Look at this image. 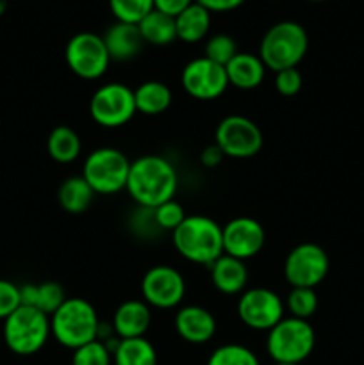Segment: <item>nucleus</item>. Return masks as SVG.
<instances>
[{"mask_svg": "<svg viewBox=\"0 0 364 365\" xmlns=\"http://www.w3.org/2000/svg\"><path fill=\"white\" fill-rule=\"evenodd\" d=\"M102 38L111 61L123 63V61L134 59L145 46L138 25L123 24V21H114Z\"/></svg>", "mask_w": 364, "mask_h": 365, "instance_id": "nucleus-18", "label": "nucleus"}, {"mask_svg": "<svg viewBox=\"0 0 364 365\" xmlns=\"http://www.w3.org/2000/svg\"><path fill=\"white\" fill-rule=\"evenodd\" d=\"M171 89L161 81H146L134 89L136 110L145 116H159L171 106Z\"/></svg>", "mask_w": 364, "mask_h": 365, "instance_id": "nucleus-21", "label": "nucleus"}, {"mask_svg": "<svg viewBox=\"0 0 364 365\" xmlns=\"http://www.w3.org/2000/svg\"><path fill=\"white\" fill-rule=\"evenodd\" d=\"M152 212L159 230H164V232H173L175 228L186 220V216H188L184 207H182L175 198L157 205L156 209H152Z\"/></svg>", "mask_w": 364, "mask_h": 365, "instance_id": "nucleus-33", "label": "nucleus"}, {"mask_svg": "<svg viewBox=\"0 0 364 365\" xmlns=\"http://www.w3.org/2000/svg\"><path fill=\"white\" fill-rule=\"evenodd\" d=\"M100 319L95 307L82 298L66 302L50 316V331L61 346L77 349L98 339Z\"/></svg>", "mask_w": 364, "mask_h": 365, "instance_id": "nucleus-4", "label": "nucleus"}, {"mask_svg": "<svg viewBox=\"0 0 364 365\" xmlns=\"http://www.w3.org/2000/svg\"><path fill=\"white\" fill-rule=\"evenodd\" d=\"M111 362H113V353L98 339L74 349L71 356V365H111Z\"/></svg>", "mask_w": 364, "mask_h": 365, "instance_id": "nucleus-32", "label": "nucleus"}, {"mask_svg": "<svg viewBox=\"0 0 364 365\" xmlns=\"http://www.w3.org/2000/svg\"><path fill=\"white\" fill-rule=\"evenodd\" d=\"M141 294L150 309H175L186 296V280L175 267L153 266L143 277Z\"/></svg>", "mask_w": 364, "mask_h": 365, "instance_id": "nucleus-13", "label": "nucleus"}, {"mask_svg": "<svg viewBox=\"0 0 364 365\" xmlns=\"http://www.w3.org/2000/svg\"><path fill=\"white\" fill-rule=\"evenodd\" d=\"M330 260L327 252L316 242H302L288 253L284 277L291 287L316 289L327 278Z\"/></svg>", "mask_w": 364, "mask_h": 365, "instance_id": "nucleus-11", "label": "nucleus"}, {"mask_svg": "<svg viewBox=\"0 0 364 365\" xmlns=\"http://www.w3.org/2000/svg\"><path fill=\"white\" fill-rule=\"evenodd\" d=\"M20 307V287L9 280H0V319L6 321Z\"/></svg>", "mask_w": 364, "mask_h": 365, "instance_id": "nucleus-35", "label": "nucleus"}, {"mask_svg": "<svg viewBox=\"0 0 364 365\" xmlns=\"http://www.w3.org/2000/svg\"><path fill=\"white\" fill-rule=\"evenodd\" d=\"M238 43L228 34H214L207 38L206 46H203V57L214 61V63L227 66L236 56H238Z\"/></svg>", "mask_w": 364, "mask_h": 365, "instance_id": "nucleus-30", "label": "nucleus"}, {"mask_svg": "<svg viewBox=\"0 0 364 365\" xmlns=\"http://www.w3.org/2000/svg\"><path fill=\"white\" fill-rule=\"evenodd\" d=\"M50 335V317L34 307L21 305L4 321V342L14 355H34Z\"/></svg>", "mask_w": 364, "mask_h": 365, "instance_id": "nucleus-6", "label": "nucleus"}, {"mask_svg": "<svg viewBox=\"0 0 364 365\" xmlns=\"http://www.w3.org/2000/svg\"><path fill=\"white\" fill-rule=\"evenodd\" d=\"M202 7H206L211 14L213 13H228L245 4V0H195Z\"/></svg>", "mask_w": 364, "mask_h": 365, "instance_id": "nucleus-37", "label": "nucleus"}, {"mask_svg": "<svg viewBox=\"0 0 364 365\" xmlns=\"http://www.w3.org/2000/svg\"><path fill=\"white\" fill-rule=\"evenodd\" d=\"M309 50V36L300 24L291 20L278 21L264 32L259 45L261 61L266 70L282 71L298 68Z\"/></svg>", "mask_w": 364, "mask_h": 365, "instance_id": "nucleus-3", "label": "nucleus"}, {"mask_svg": "<svg viewBox=\"0 0 364 365\" xmlns=\"http://www.w3.org/2000/svg\"><path fill=\"white\" fill-rule=\"evenodd\" d=\"M284 307L291 317L309 321V317H313L318 310L316 291L309 287H291Z\"/></svg>", "mask_w": 364, "mask_h": 365, "instance_id": "nucleus-27", "label": "nucleus"}, {"mask_svg": "<svg viewBox=\"0 0 364 365\" xmlns=\"http://www.w3.org/2000/svg\"><path fill=\"white\" fill-rule=\"evenodd\" d=\"M284 302L271 289H246L239 296L238 316L250 330L270 331L278 321L284 319Z\"/></svg>", "mask_w": 364, "mask_h": 365, "instance_id": "nucleus-12", "label": "nucleus"}, {"mask_svg": "<svg viewBox=\"0 0 364 365\" xmlns=\"http://www.w3.org/2000/svg\"><path fill=\"white\" fill-rule=\"evenodd\" d=\"M64 59L71 73L84 81L100 78L111 64L103 38L95 32H77L71 36L64 48Z\"/></svg>", "mask_w": 364, "mask_h": 365, "instance_id": "nucleus-9", "label": "nucleus"}, {"mask_svg": "<svg viewBox=\"0 0 364 365\" xmlns=\"http://www.w3.org/2000/svg\"><path fill=\"white\" fill-rule=\"evenodd\" d=\"M64 302H66V294H64L63 285L57 284V282H43V284H38L34 309L41 310L43 314H46L50 317Z\"/></svg>", "mask_w": 364, "mask_h": 365, "instance_id": "nucleus-31", "label": "nucleus"}, {"mask_svg": "<svg viewBox=\"0 0 364 365\" xmlns=\"http://www.w3.org/2000/svg\"><path fill=\"white\" fill-rule=\"evenodd\" d=\"M228 86L243 91H250L263 84L266 77V66L259 56L250 52H238V56L225 66Z\"/></svg>", "mask_w": 364, "mask_h": 365, "instance_id": "nucleus-20", "label": "nucleus"}, {"mask_svg": "<svg viewBox=\"0 0 364 365\" xmlns=\"http://www.w3.org/2000/svg\"><path fill=\"white\" fill-rule=\"evenodd\" d=\"M275 89L278 95L282 96H295L298 95L300 89L303 86L302 73L298 68H289V70H282L275 73Z\"/></svg>", "mask_w": 364, "mask_h": 365, "instance_id": "nucleus-34", "label": "nucleus"}, {"mask_svg": "<svg viewBox=\"0 0 364 365\" xmlns=\"http://www.w3.org/2000/svg\"><path fill=\"white\" fill-rule=\"evenodd\" d=\"M136 113L134 89L121 82L100 86L89 100V116L103 128L123 127Z\"/></svg>", "mask_w": 364, "mask_h": 365, "instance_id": "nucleus-8", "label": "nucleus"}, {"mask_svg": "<svg viewBox=\"0 0 364 365\" xmlns=\"http://www.w3.org/2000/svg\"><path fill=\"white\" fill-rule=\"evenodd\" d=\"M132 160L123 152L102 146L89 153L82 164V175L95 195H116L127 187Z\"/></svg>", "mask_w": 364, "mask_h": 365, "instance_id": "nucleus-7", "label": "nucleus"}, {"mask_svg": "<svg viewBox=\"0 0 364 365\" xmlns=\"http://www.w3.org/2000/svg\"><path fill=\"white\" fill-rule=\"evenodd\" d=\"M275 365H298V364H275Z\"/></svg>", "mask_w": 364, "mask_h": 365, "instance_id": "nucleus-41", "label": "nucleus"}, {"mask_svg": "<svg viewBox=\"0 0 364 365\" xmlns=\"http://www.w3.org/2000/svg\"><path fill=\"white\" fill-rule=\"evenodd\" d=\"M223 232V253L239 260H248L256 257L266 242V232L257 220L248 216H239L228 221Z\"/></svg>", "mask_w": 364, "mask_h": 365, "instance_id": "nucleus-15", "label": "nucleus"}, {"mask_svg": "<svg viewBox=\"0 0 364 365\" xmlns=\"http://www.w3.org/2000/svg\"><path fill=\"white\" fill-rule=\"evenodd\" d=\"M82 143L77 132L66 125L54 128L46 139V152L56 163L70 164L81 157Z\"/></svg>", "mask_w": 364, "mask_h": 365, "instance_id": "nucleus-24", "label": "nucleus"}, {"mask_svg": "<svg viewBox=\"0 0 364 365\" xmlns=\"http://www.w3.org/2000/svg\"><path fill=\"white\" fill-rule=\"evenodd\" d=\"M6 11H7V2L6 0H0V16H4Z\"/></svg>", "mask_w": 364, "mask_h": 365, "instance_id": "nucleus-39", "label": "nucleus"}, {"mask_svg": "<svg viewBox=\"0 0 364 365\" xmlns=\"http://www.w3.org/2000/svg\"><path fill=\"white\" fill-rule=\"evenodd\" d=\"M223 159H225L223 152H221L216 145L206 146V148L202 150V153H200V163H202L206 168L220 166Z\"/></svg>", "mask_w": 364, "mask_h": 365, "instance_id": "nucleus-38", "label": "nucleus"}, {"mask_svg": "<svg viewBox=\"0 0 364 365\" xmlns=\"http://www.w3.org/2000/svg\"><path fill=\"white\" fill-rule=\"evenodd\" d=\"M195 0H153V9L168 14V16H178L186 7H189Z\"/></svg>", "mask_w": 364, "mask_h": 365, "instance_id": "nucleus-36", "label": "nucleus"}, {"mask_svg": "<svg viewBox=\"0 0 364 365\" xmlns=\"http://www.w3.org/2000/svg\"><path fill=\"white\" fill-rule=\"evenodd\" d=\"M109 9L116 21L138 25L153 11V0H109Z\"/></svg>", "mask_w": 364, "mask_h": 365, "instance_id": "nucleus-29", "label": "nucleus"}, {"mask_svg": "<svg viewBox=\"0 0 364 365\" xmlns=\"http://www.w3.org/2000/svg\"><path fill=\"white\" fill-rule=\"evenodd\" d=\"M309 2H327V0H309Z\"/></svg>", "mask_w": 364, "mask_h": 365, "instance_id": "nucleus-40", "label": "nucleus"}, {"mask_svg": "<svg viewBox=\"0 0 364 365\" xmlns=\"http://www.w3.org/2000/svg\"><path fill=\"white\" fill-rule=\"evenodd\" d=\"M171 239L178 255L198 266L209 267L223 255L221 225L202 214L186 216V220L171 232Z\"/></svg>", "mask_w": 364, "mask_h": 365, "instance_id": "nucleus-2", "label": "nucleus"}, {"mask_svg": "<svg viewBox=\"0 0 364 365\" xmlns=\"http://www.w3.org/2000/svg\"><path fill=\"white\" fill-rule=\"evenodd\" d=\"M181 82L189 96L202 100V102L220 98L228 88L225 66L203 56L196 57L186 64L181 75Z\"/></svg>", "mask_w": 364, "mask_h": 365, "instance_id": "nucleus-14", "label": "nucleus"}, {"mask_svg": "<svg viewBox=\"0 0 364 365\" xmlns=\"http://www.w3.org/2000/svg\"><path fill=\"white\" fill-rule=\"evenodd\" d=\"M178 177L173 164L163 155H143L132 160L127 178V192L141 209H156L173 200Z\"/></svg>", "mask_w": 364, "mask_h": 365, "instance_id": "nucleus-1", "label": "nucleus"}, {"mask_svg": "<svg viewBox=\"0 0 364 365\" xmlns=\"http://www.w3.org/2000/svg\"><path fill=\"white\" fill-rule=\"evenodd\" d=\"M152 324V310L143 299H127L116 309L113 316L114 335L118 339L145 337Z\"/></svg>", "mask_w": 364, "mask_h": 365, "instance_id": "nucleus-17", "label": "nucleus"}, {"mask_svg": "<svg viewBox=\"0 0 364 365\" xmlns=\"http://www.w3.org/2000/svg\"><path fill=\"white\" fill-rule=\"evenodd\" d=\"M145 45L166 46L177 39L175 18L153 9L138 24Z\"/></svg>", "mask_w": 364, "mask_h": 365, "instance_id": "nucleus-23", "label": "nucleus"}, {"mask_svg": "<svg viewBox=\"0 0 364 365\" xmlns=\"http://www.w3.org/2000/svg\"><path fill=\"white\" fill-rule=\"evenodd\" d=\"M175 331L189 344H206L216 334V319L207 309L186 305L175 314Z\"/></svg>", "mask_w": 364, "mask_h": 365, "instance_id": "nucleus-16", "label": "nucleus"}, {"mask_svg": "<svg viewBox=\"0 0 364 365\" xmlns=\"http://www.w3.org/2000/svg\"><path fill=\"white\" fill-rule=\"evenodd\" d=\"M114 365H157V351L145 337L120 339L113 351Z\"/></svg>", "mask_w": 364, "mask_h": 365, "instance_id": "nucleus-26", "label": "nucleus"}, {"mask_svg": "<svg viewBox=\"0 0 364 365\" xmlns=\"http://www.w3.org/2000/svg\"><path fill=\"white\" fill-rule=\"evenodd\" d=\"M211 282L221 294H239L246 291L248 284V269L243 260L234 259L231 255H221L209 266Z\"/></svg>", "mask_w": 364, "mask_h": 365, "instance_id": "nucleus-19", "label": "nucleus"}, {"mask_svg": "<svg viewBox=\"0 0 364 365\" xmlns=\"http://www.w3.org/2000/svg\"><path fill=\"white\" fill-rule=\"evenodd\" d=\"M93 198H95V191L82 177L66 178L57 191L61 209L68 214L86 212L88 207L91 205Z\"/></svg>", "mask_w": 364, "mask_h": 365, "instance_id": "nucleus-25", "label": "nucleus"}, {"mask_svg": "<svg viewBox=\"0 0 364 365\" xmlns=\"http://www.w3.org/2000/svg\"><path fill=\"white\" fill-rule=\"evenodd\" d=\"M207 365H261L252 349L241 344H223L211 353Z\"/></svg>", "mask_w": 364, "mask_h": 365, "instance_id": "nucleus-28", "label": "nucleus"}, {"mask_svg": "<svg viewBox=\"0 0 364 365\" xmlns=\"http://www.w3.org/2000/svg\"><path fill=\"white\" fill-rule=\"evenodd\" d=\"M316 346V334L309 321L284 317L278 321L266 337L268 355L275 364H302L309 359Z\"/></svg>", "mask_w": 364, "mask_h": 365, "instance_id": "nucleus-5", "label": "nucleus"}, {"mask_svg": "<svg viewBox=\"0 0 364 365\" xmlns=\"http://www.w3.org/2000/svg\"><path fill=\"white\" fill-rule=\"evenodd\" d=\"M177 39L184 43H198L207 38L211 31V13L200 4L193 2L178 16H175Z\"/></svg>", "mask_w": 364, "mask_h": 365, "instance_id": "nucleus-22", "label": "nucleus"}, {"mask_svg": "<svg viewBox=\"0 0 364 365\" xmlns=\"http://www.w3.org/2000/svg\"><path fill=\"white\" fill-rule=\"evenodd\" d=\"M271 2H275V0H271Z\"/></svg>", "mask_w": 364, "mask_h": 365, "instance_id": "nucleus-42", "label": "nucleus"}, {"mask_svg": "<svg viewBox=\"0 0 364 365\" xmlns=\"http://www.w3.org/2000/svg\"><path fill=\"white\" fill-rule=\"evenodd\" d=\"M263 132L256 121L241 114L225 116L214 132V145L231 159H252L263 148Z\"/></svg>", "mask_w": 364, "mask_h": 365, "instance_id": "nucleus-10", "label": "nucleus"}]
</instances>
